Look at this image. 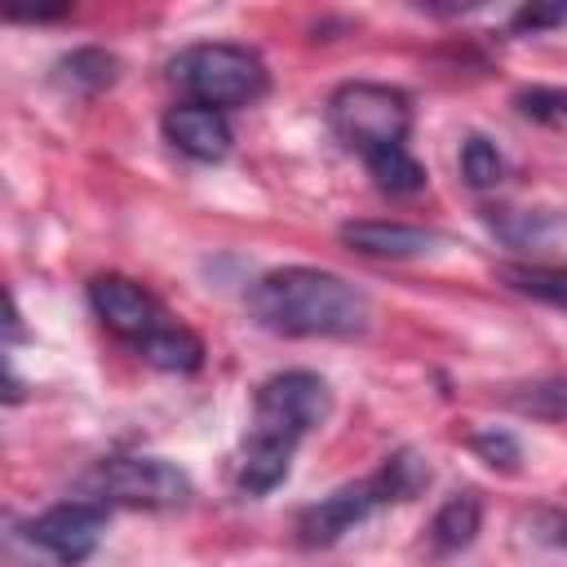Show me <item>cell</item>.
I'll use <instances>...</instances> for the list:
<instances>
[{
    "label": "cell",
    "instance_id": "obj_1",
    "mask_svg": "<svg viewBox=\"0 0 567 567\" xmlns=\"http://www.w3.org/2000/svg\"><path fill=\"white\" fill-rule=\"evenodd\" d=\"M328 408H332V394H328V381L319 372L288 368V372L266 377L257 385V399H252V425L244 439L235 487L244 496H266L270 487H279L288 478L297 443L315 425H323Z\"/></svg>",
    "mask_w": 567,
    "mask_h": 567
},
{
    "label": "cell",
    "instance_id": "obj_2",
    "mask_svg": "<svg viewBox=\"0 0 567 567\" xmlns=\"http://www.w3.org/2000/svg\"><path fill=\"white\" fill-rule=\"evenodd\" d=\"M248 315L279 337H354L368 328V297L323 266H279L252 279Z\"/></svg>",
    "mask_w": 567,
    "mask_h": 567
},
{
    "label": "cell",
    "instance_id": "obj_3",
    "mask_svg": "<svg viewBox=\"0 0 567 567\" xmlns=\"http://www.w3.org/2000/svg\"><path fill=\"white\" fill-rule=\"evenodd\" d=\"M173 84L213 111H230V106H252L266 93V62L244 49V44H226V40H208V44H190L168 62Z\"/></svg>",
    "mask_w": 567,
    "mask_h": 567
},
{
    "label": "cell",
    "instance_id": "obj_4",
    "mask_svg": "<svg viewBox=\"0 0 567 567\" xmlns=\"http://www.w3.org/2000/svg\"><path fill=\"white\" fill-rule=\"evenodd\" d=\"M328 124L359 155L381 151V146H403V137L412 128V102L394 84L346 80L328 97Z\"/></svg>",
    "mask_w": 567,
    "mask_h": 567
},
{
    "label": "cell",
    "instance_id": "obj_5",
    "mask_svg": "<svg viewBox=\"0 0 567 567\" xmlns=\"http://www.w3.org/2000/svg\"><path fill=\"white\" fill-rule=\"evenodd\" d=\"M89 492L102 505L173 509L190 496V478L164 456H111L89 474Z\"/></svg>",
    "mask_w": 567,
    "mask_h": 567
},
{
    "label": "cell",
    "instance_id": "obj_6",
    "mask_svg": "<svg viewBox=\"0 0 567 567\" xmlns=\"http://www.w3.org/2000/svg\"><path fill=\"white\" fill-rule=\"evenodd\" d=\"M390 501H394V496H390V483H385V474L377 470V474H368V478H359V483H346V487L319 496L315 505H306V509L297 514V540H301L306 549H328V545H337L346 532H354V523H363L377 505H390Z\"/></svg>",
    "mask_w": 567,
    "mask_h": 567
},
{
    "label": "cell",
    "instance_id": "obj_7",
    "mask_svg": "<svg viewBox=\"0 0 567 567\" xmlns=\"http://www.w3.org/2000/svg\"><path fill=\"white\" fill-rule=\"evenodd\" d=\"M102 532H106V505L93 501V496L89 501H58V505H49L44 514H35L27 523V540L44 558H53L58 567L84 563L97 549Z\"/></svg>",
    "mask_w": 567,
    "mask_h": 567
},
{
    "label": "cell",
    "instance_id": "obj_8",
    "mask_svg": "<svg viewBox=\"0 0 567 567\" xmlns=\"http://www.w3.org/2000/svg\"><path fill=\"white\" fill-rule=\"evenodd\" d=\"M89 306H93V315L115 332V337H124V341H146L159 323H164V310H159V301L142 288V284H133L128 275H93L89 279Z\"/></svg>",
    "mask_w": 567,
    "mask_h": 567
},
{
    "label": "cell",
    "instance_id": "obj_9",
    "mask_svg": "<svg viewBox=\"0 0 567 567\" xmlns=\"http://www.w3.org/2000/svg\"><path fill=\"white\" fill-rule=\"evenodd\" d=\"M164 137H168L182 155H190V159H199V164L221 159V155L230 151V142H235L226 111H213V106H199V102H177V106H168V111H164Z\"/></svg>",
    "mask_w": 567,
    "mask_h": 567
},
{
    "label": "cell",
    "instance_id": "obj_10",
    "mask_svg": "<svg viewBox=\"0 0 567 567\" xmlns=\"http://www.w3.org/2000/svg\"><path fill=\"white\" fill-rule=\"evenodd\" d=\"M341 239L368 257H421L434 248L439 235L425 226H408V221H346Z\"/></svg>",
    "mask_w": 567,
    "mask_h": 567
},
{
    "label": "cell",
    "instance_id": "obj_11",
    "mask_svg": "<svg viewBox=\"0 0 567 567\" xmlns=\"http://www.w3.org/2000/svg\"><path fill=\"white\" fill-rule=\"evenodd\" d=\"M478 527H483V501H478L474 492H456V496H447V501L439 505V514L430 518V545H434L439 554H461V549L474 545Z\"/></svg>",
    "mask_w": 567,
    "mask_h": 567
},
{
    "label": "cell",
    "instance_id": "obj_12",
    "mask_svg": "<svg viewBox=\"0 0 567 567\" xmlns=\"http://www.w3.org/2000/svg\"><path fill=\"white\" fill-rule=\"evenodd\" d=\"M137 354L159 372H195L204 363V341L186 323H159L146 341H137Z\"/></svg>",
    "mask_w": 567,
    "mask_h": 567
},
{
    "label": "cell",
    "instance_id": "obj_13",
    "mask_svg": "<svg viewBox=\"0 0 567 567\" xmlns=\"http://www.w3.org/2000/svg\"><path fill=\"white\" fill-rule=\"evenodd\" d=\"M363 164H368V177H372L385 195H416V190L425 186V168L408 155V146H381V151H368Z\"/></svg>",
    "mask_w": 567,
    "mask_h": 567
},
{
    "label": "cell",
    "instance_id": "obj_14",
    "mask_svg": "<svg viewBox=\"0 0 567 567\" xmlns=\"http://www.w3.org/2000/svg\"><path fill=\"white\" fill-rule=\"evenodd\" d=\"M58 71H62V80L71 84V89H84V93H97V89H106L111 80H115V71H120V62L106 53V49H75V53H66L62 62H58Z\"/></svg>",
    "mask_w": 567,
    "mask_h": 567
},
{
    "label": "cell",
    "instance_id": "obj_15",
    "mask_svg": "<svg viewBox=\"0 0 567 567\" xmlns=\"http://www.w3.org/2000/svg\"><path fill=\"white\" fill-rule=\"evenodd\" d=\"M461 177L474 186V190H487V186H496L501 177H505V159H501V151L487 142V137H465L461 142Z\"/></svg>",
    "mask_w": 567,
    "mask_h": 567
},
{
    "label": "cell",
    "instance_id": "obj_16",
    "mask_svg": "<svg viewBox=\"0 0 567 567\" xmlns=\"http://www.w3.org/2000/svg\"><path fill=\"white\" fill-rule=\"evenodd\" d=\"M518 292H532L540 301L567 306V266H505L501 270Z\"/></svg>",
    "mask_w": 567,
    "mask_h": 567
},
{
    "label": "cell",
    "instance_id": "obj_17",
    "mask_svg": "<svg viewBox=\"0 0 567 567\" xmlns=\"http://www.w3.org/2000/svg\"><path fill=\"white\" fill-rule=\"evenodd\" d=\"M381 474H385V483H390V496H394V501H412V496L430 483V465H425L412 447H403V452L385 456V461H381Z\"/></svg>",
    "mask_w": 567,
    "mask_h": 567
},
{
    "label": "cell",
    "instance_id": "obj_18",
    "mask_svg": "<svg viewBox=\"0 0 567 567\" xmlns=\"http://www.w3.org/2000/svg\"><path fill=\"white\" fill-rule=\"evenodd\" d=\"M514 408L536 412V416H567V377L527 385V394H514Z\"/></svg>",
    "mask_w": 567,
    "mask_h": 567
},
{
    "label": "cell",
    "instance_id": "obj_19",
    "mask_svg": "<svg viewBox=\"0 0 567 567\" xmlns=\"http://www.w3.org/2000/svg\"><path fill=\"white\" fill-rule=\"evenodd\" d=\"M514 102H518V111H523L527 120H540V124L567 120V89H545V84H536V89H523Z\"/></svg>",
    "mask_w": 567,
    "mask_h": 567
},
{
    "label": "cell",
    "instance_id": "obj_20",
    "mask_svg": "<svg viewBox=\"0 0 567 567\" xmlns=\"http://www.w3.org/2000/svg\"><path fill=\"white\" fill-rule=\"evenodd\" d=\"M474 447H478V452H483L492 465H505V470L518 461V443H514L505 430H487V434H474Z\"/></svg>",
    "mask_w": 567,
    "mask_h": 567
},
{
    "label": "cell",
    "instance_id": "obj_21",
    "mask_svg": "<svg viewBox=\"0 0 567 567\" xmlns=\"http://www.w3.org/2000/svg\"><path fill=\"white\" fill-rule=\"evenodd\" d=\"M558 22H567V9L563 4H554V9L527 4V9L514 13V31H545V27H558Z\"/></svg>",
    "mask_w": 567,
    "mask_h": 567
},
{
    "label": "cell",
    "instance_id": "obj_22",
    "mask_svg": "<svg viewBox=\"0 0 567 567\" xmlns=\"http://www.w3.org/2000/svg\"><path fill=\"white\" fill-rule=\"evenodd\" d=\"M536 536L549 540V545H558V549H567V514H558V509L536 514Z\"/></svg>",
    "mask_w": 567,
    "mask_h": 567
}]
</instances>
